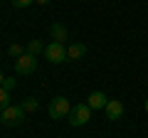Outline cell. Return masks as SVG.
<instances>
[{
    "mask_svg": "<svg viewBox=\"0 0 148 138\" xmlns=\"http://www.w3.org/2000/svg\"><path fill=\"white\" fill-rule=\"evenodd\" d=\"M45 57H47L52 64L67 62V47H64L62 42H49L47 47H45Z\"/></svg>",
    "mask_w": 148,
    "mask_h": 138,
    "instance_id": "4",
    "label": "cell"
},
{
    "mask_svg": "<svg viewBox=\"0 0 148 138\" xmlns=\"http://www.w3.org/2000/svg\"><path fill=\"white\" fill-rule=\"evenodd\" d=\"M146 113H148V99H146Z\"/></svg>",
    "mask_w": 148,
    "mask_h": 138,
    "instance_id": "18",
    "label": "cell"
},
{
    "mask_svg": "<svg viewBox=\"0 0 148 138\" xmlns=\"http://www.w3.org/2000/svg\"><path fill=\"white\" fill-rule=\"evenodd\" d=\"M15 84H17V79H10V77H5V81H3V89L10 91V89H15Z\"/></svg>",
    "mask_w": 148,
    "mask_h": 138,
    "instance_id": "14",
    "label": "cell"
},
{
    "mask_svg": "<svg viewBox=\"0 0 148 138\" xmlns=\"http://www.w3.org/2000/svg\"><path fill=\"white\" fill-rule=\"evenodd\" d=\"M35 3H37V5H47L49 0H35Z\"/></svg>",
    "mask_w": 148,
    "mask_h": 138,
    "instance_id": "16",
    "label": "cell"
},
{
    "mask_svg": "<svg viewBox=\"0 0 148 138\" xmlns=\"http://www.w3.org/2000/svg\"><path fill=\"white\" fill-rule=\"evenodd\" d=\"M47 113L49 118H67L69 113H72V104H69V99H64V96H54L52 101H49V106H47Z\"/></svg>",
    "mask_w": 148,
    "mask_h": 138,
    "instance_id": "1",
    "label": "cell"
},
{
    "mask_svg": "<svg viewBox=\"0 0 148 138\" xmlns=\"http://www.w3.org/2000/svg\"><path fill=\"white\" fill-rule=\"evenodd\" d=\"M8 106H10V91H5L0 86V111H5Z\"/></svg>",
    "mask_w": 148,
    "mask_h": 138,
    "instance_id": "12",
    "label": "cell"
},
{
    "mask_svg": "<svg viewBox=\"0 0 148 138\" xmlns=\"http://www.w3.org/2000/svg\"><path fill=\"white\" fill-rule=\"evenodd\" d=\"M3 81H5V74H3V72H0V86H3Z\"/></svg>",
    "mask_w": 148,
    "mask_h": 138,
    "instance_id": "17",
    "label": "cell"
},
{
    "mask_svg": "<svg viewBox=\"0 0 148 138\" xmlns=\"http://www.w3.org/2000/svg\"><path fill=\"white\" fill-rule=\"evenodd\" d=\"M37 69V57H32V54H20V57L15 59V72L17 74H32Z\"/></svg>",
    "mask_w": 148,
    "mask_h": 138,
    "instance_id": "5",
    "label": "cell"
},
{
    "mask_svg": "<svg viewBox=\"0 0 148 138\" xmlns=\"http://www.w3.org/2000/svg\"><path fill=\"white\" fill-rule=\"evenodd\" d=\"M8 54H10V57H20V54H25V49L20 47V44H10V49H8Z\"/></svg>",
    "mask_w": 148,
    "mask_h": 138,
    "instance_id": "13",
    "label": "cell"
},
{
    "mask_svg": "<svg viewBox=\"0 0 148 138\" xmlns=\"http://www.w3.org/2000/svg\"><path fill=\"white\" fill-rule=\"evenodd\" d=\"M86 104H89L91 111H94V109H106V104H109V96H106L104 91H91L89 99H86Z\"/></svg>",
    "mask_w": 148,
    "mask_h": 138,
    "instance_id": "7",
    "label": "cell"
},
{
    "mask_svg": "<svg viewBox=\"0 0 148 138\" xmlns=\"http://www.w3.org/2000/svg\"><path fill=\"white\" fill-rule=\"evenodd\" d=\"M106 118H109V121H119V118L123 116V104L119 99H109V104H106Z\"/></svg>",
    "mask_w": 148,
    "mask_h": 138,
    "instance_id": "6",
    "label": "cell"
},
{
    "mask_svg": "<svg viewBox=\"0 0 148 138\" xmlns=\"http://www.w3.org/2000/svg\"><path fill=\"white\" fill-rule=\"evenodd\" d=\"M69 126H74V128H79V126H84V123H89V118H91V109H89V104H77V106H72V113H69Z\"/></svg>",
    "mask_w": 148,
    "mask_h": 138,
    "instance_id": "2",
    "label": "cell"
},
{
    "mask_svg": "<svg viewBox=\"0 0 148 138\" xmlns=\"http://www.w3.org/2000/svg\"><path fill=\"white\" fill-rule=\"evenodd\" d=\"M37 109H40V101H37L35 96H30V99L22 101V111H25V113H35Z\"/></svg>",
    "mask_w": 148,
    "mask_h": 138,
    "instance_id": "10",
    "label": "cell"
},
{
    "mask_svg": "<svg viewBox=\"0 0 148 138\" xmlns=\"http://www.w3.org/2000/svg\"><path fill=\"white\" fill-rule=\"evenodd\" d=\"M86 54V44L84 42H72L67 47V62H77V59H82Z\"/></svg>",
    "mask_w": 148,
    "mask_h": 138,
    "instance_id": "8",
    "label": "cell"
},
{
    "mask_svg": "<svg viewBox=\"0 0 148 138\" xmlns=\"http://www.w3.org/2000/svg\"><path fill=\"white\" fill-rule=\"evenodd\" d=\"M35 0H12V5L15 8H27V5H32Z\"/></svg>",
    "mask_w": 148,
    "mask_h": 138,
    "instance_id": "15",
    "label": "cell"
},
{
    "mask_svg": "<svg viewBox=\"0 0 148 138\" xmlns=\"http://www.w3.org/2000/svg\"><path fill=\"white\" fill-rule=\"evenodd\" d=\"M42 49H45V44L40 42V40H30V42H27V49H25V52H27V54H32V57H37V54L42 52Z\"/></svg>",
    "mask_w": 148,
    "mask_h": 138,
    "instance_id": "11",
    "label": "cell"
},
{
    "mask_svg": "<svg viewBox=\"0 0 148 138\" xmlns=\"http://www.w3.org/2000/svg\"><path fill=\"white\" fill-rule=\"evenodd\" d=\"M22 121H25L22 106H8L5 111H0V123L3 126H20Z\"/></svg>",
    "mask_w": 148,
    "mask_h": 138,
    "instance_id": "3",
    "label": "cell"
},
{
    "mask_svg": "<svg viewBox=\"0 0 148 138\" xmlns=\"http://www.w3.org/2000/svg\"><path fill=\"white\" fill-rule=\"evenodd\" d=\"M67 35H69V32H67V27H64L62 22H54V25H52V42H62L64 44Z\"/></svg>",
    "mask_w": 148,
    "mask_h": 138,
    "instance_id": "9",
    "label": "cell"
}]
</instances>
